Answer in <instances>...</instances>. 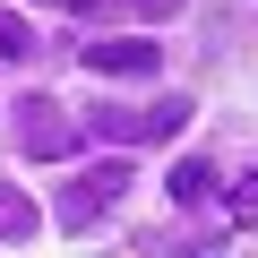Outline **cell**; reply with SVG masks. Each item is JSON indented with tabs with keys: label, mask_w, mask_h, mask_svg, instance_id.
Masks as SVG:
<instances>
[{
	"label": "cell",
	"mask_w": 258,
	"mask_h": 258,
	"mask_svg": "<svg viewBox=\"0 0 258 258\" xmlns=\"http://www.w3.org/2000/svg\"><path fill=\"white\" fill-rule=\"evenodd\" d=\"M189 95H155V103H103L95 112V138H112V147H155V138H181L189 129Z\"/></svg>",
	"instance_id": "obj_1"
},
{
	"label": "cell",
	"mask_w": 258,
	"mask_h": 258,
	"mask_svg": "<svg viewBox=\"0 0 258 258\" xmlns=\"http://www.w3.org/2000/svg\"><path fill=\"white\" fill-rule=\"evenodd\" d=\"M129 181H138V172H129L120 155H103V164H86V172H78V181L60 189V207H52V215H60L69 232H86V224H95L103 207H120V189H129Z\"/></svg>",
	"instance_id": "obj_2"
},
{
	"label": "cell",
	"mask_w": 258,
	"mask_h": 258,
	"mask_svg": "<svg viewBox=\"0 0 258 258\" xmlns=\"http://www.w3.org/2000/svg\"><path fill=\"white\" fill-rule=\"evenodd\" d=\"M18 147L43 155V164H52V155H78V120H69L52 95H26V103H18Z\"/></svg>",
	"instance_id": "obj_3"
},
{
	"label": "cell",
	"mask_w": 258,
	"mask_h": 258,
	"mask_svg": "<svg viewBox=\"0 0 258 258\" xmlns=\"http://www.w3.org/2000/svg\"><path fill=\"white\" fill-rule=\"evenodd\" d=\"M86 69H95V78H155L164 52H155L147 35H103V43H86Z\"/></svg>",
	"instance_id": "obj_4"
},
{
	"label": "cell",
	"mask_w": 258,
	"mask_h": 258,
	"mask_svg": "<svg viewBox=\"0 0 258 258\" xmlns=\"http://www.w3.org/2000/svg\"><path fill=\"white\" fill-rule=\"evenodd\" d=\"M172 198H181V207H207V198H215V164H207V155L172 164Z\"/></svg>",
	"instance_id": "obj_5"
},
{
	"label": "cell",
	"mask_w": 258,
	"mask_h": 258,
	"mask_svg": "<svg viewBox=\"0 0 258 258\" xmlns=\"http://www.w3.org/2000/svg\"><path fill=\"white\" fill-rule=\"evenodd\" d=\"M0 241H35V198L0 181Z\"/></svg>",
	"instance_id": "obj_6"
},
{
	"label": "cell",
	"mask_w": 258,
	"mask_h": 258,
	"mask_svg": "<svg viewBox=\"0 0 258 258\" xmlns=\"http://www.w3.org/2000/svg\"><path fill=\"white\" fill-rule=\"evenodd\" d=\"M224 215H232V224H258V172H241V181L224 189Z\"/></svg>",
	"instance_id": "obj_7"
},
{
	"label": "cell",
	"mask_w": 258,
	"mask_h": 258,
	"mask_svg": "<svg viewBox=\"0 0 258 258\" xmlns=\"http://www.w3.org/2000/svg\"><path fill=\"white\" fill-rule=\"evenodd\" d=\"M35 52V35H26V18L18 9H0V60H26Z\"/></svg>",
	"instance_id": "obj_8"
},
{
	"label": "cell",
	"mask_w": 258,
	"mask_h": 258,
	"mask_svg": "<svg viewBox=\"0 0 258 258\" xmlns=\"http://www.w3.org/2000/svg\"><path fill=\"white\" fill-rule=\"evenodd\" d=\"M120 9H147V18H155V9H181V0H120Z\"/></svg>",
	"instance_id": "obj_9"
},
{
	"label": "cell",
	"mask_w": 258,
	"mask_h": 258,
	"mask_svg": "<svg viewBox=\"0 0 258 258\" xmlns=\"http://www.w3.org/2000/svg\"><path fill=\"white\" fill-rule=\"evenodd\" d=\"M52 9H86V0H52Z\"/></svg>",
	"instance_id": "obj_10"
}]
</instances>
